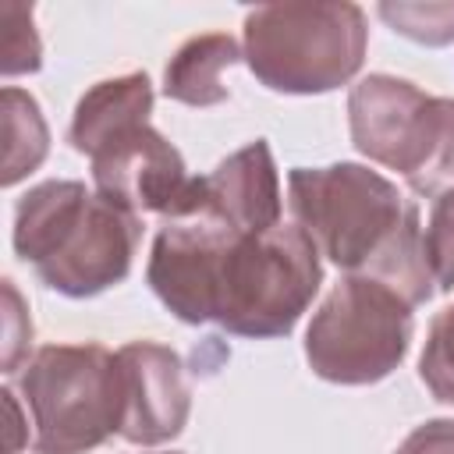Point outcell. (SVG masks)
I'll return each instance as SVG.
<instances>
[{
  "mask_svg": "<svg viewBox=\"0 0 454 454\" xmlns=\"http://www.w3.org/2000/svg\"><path fill=\"white\" fill-rule=\"evenodd\" d=\"M153 82L145 71H128L117 78H103L78 99L67 128V142L82 156H96L103 145L121 138L124 131L149 124L153 114Z\"/></svg>",
  "mask_w": 454,
  "mask_h": 454,
  "instance_id": "8fae6325",
  "label": "cell"
},
{
  "mask_svg": "<svg viewBox=\"0 0 454 454\" xmlns=\"http://www.w3.org/2000/svg\"><path fill=\"white\" fill-rule=\"evenodd\" d=\"M4 404H7V411H11V433H7V454H18L28 440H21V415H18V397H14V390L11 387H4Z\"/></svg>",
  "mask_w": 454,
  "mask_h": 454,
  "instance_id": "ffe728a7",
  "label": "cell"
},
{
  "mask_svg": "<svg viewBox=\"0 0 454 454\" xmlns=\"http://www.w3.org/2000/svg\"><path fill=\"white\" fill-rule=\"evenodd\" d=\"M376 14L397 35H404L419 46H450L454 43V0H426V4L387 0L376 7Z\"/></svg>",
  "mask_w": 454,
  "mask_h": 454,
  "instance_id": "5bb4252c",
  "label": "cell"
},
{
  "mask_svg": "<svg viewBox=\"0 0 454 454\" xmlns=\"http://www.w3.org/2000/svg\"><path fill=\"white\" fill-rule=\"evenodd\" d=\"M323 284L319 248L298 223L238 234L216 266L213 323L234 337H287Z\"/></svg>",
  "mask_w": 454,
  "mask_h": 454,
  "instance_id": "277c9868",
  "label": "cell"
},
{
  "mask_svg": "<svg viewBox=\"0 0 454 454\" xmlns=\"http://www.w3.org/2000/svg\"><path fill=\"white\" fill-rule=\"evenodd\" d=\"M121 365V429L117 436L135 447H160L181 436L192 390L184 362L174 348L156 340H131L117 348Z\"/></svg>",
  "mask_w": 454,
  "mask_h": 454,
  "instance_id": "9c48e42d",
  "label": "cell"
},
{
  "mask_svg": "<svg viewBox=\"0 0 454 454\" xmlns=\"http://www.w3.org/2000/svg\"><path fill=\"white\" fill-rule=\"evenodd\" d=\"M419 380L436 401L454 404V305L436 312V319L429 323L426 348L419 358Z\"/></svg>",
  "mask_w": 454,
  "mask_h": 454,
  "instance_id": "9a60e30c",
  "label": "cell"
},
{
  "mask_svg": "<svg viewBox=\"0 0 454 454\" xmlns=\"http://www.w3.org/2000/svg\"><path fill=\"white\" fill-rule=\"evenodd\" d=\"M32 348V319L14 280H4V372L21 369Z\"/></svg>",
  "mask_w": 454,
  "mask_h": 454,
  "instance_id": "ac0fdd59",
  "label": "cell"
},
{
  "mask_svg": "<svg viewBox=\"0 0 454 454\" xmlns=\"http://www.w3.org/2000/svg\"><path fill=\"white\" fill-rule=\"evenodd\" d=\"M241 64V43L231 32H202L184 39L163 71V96L184 106H220L231 99L223 71Z\"/></svg>",
  "mask_w": 454,
  "mask_h": 454,
  "instance_id": "7c38bea8",
  "label": "cell"
},
{
  "mask_svg": "<svg viewBox=\"0 0 454 454\" xmlns=\"http://www.w3.org/2000/svg\"><path fill=\"white\" fill-rule=\"evenodd\" d=\"M35 454H89L121 429V365L103 344H43L18 380Z\"/></svg>",
  "mask_w": 454,
  "mask_h": 454,
  "instance_id": "8992f818",
  "label": "cell"
},
{
  "mask_svg": "<svg viewBox=\"0 0 454 454\" xmlns=\"http://www.w3.org/2000/svg\"><path fill=\"white\" fill-rule=\"evenodd\" d=\"M351 142L404 177L415 195L454 192V96H429L397 74H365L348 92Z\"/></svg>",
  "mask_w": 454,
  "mask_h": 454,
  "instance_id": "5b68a950",
  "label": "cell"
},
{
  "mask_svg": "<svg viewBox=\"0 0 454 454\" xmlns=\"http://www.w3.org/2000/svg\"><path fill=\"white\" fill-rule=\"evenodd\" d=\"M411 305L380 280L340 277L305 330L309 369L340 387L387 380L411 348Z\"/></svg>",
  "mask_w": 454,
  "mask_h": 454,
  "instance_id": "52a82bcc",
  "label": "cell"
},
{
  "mask_svg": "<svg viewBox=\"0 0 454 454\" xmlns=\"http://www.w3.org/2000/svg\"><path fill=\"white\" fill-rule=\"evenodd\" d=\"M287 206L319 255L344 277L380 280L411 309L433 298L419 206L380 170L348 160L294 167L287 174Z\"/></svg>",
  "mask_w": 454,
  "mask_h": 454,
  "instance_id": "6da1fadb",
  "label": "cell"
},
{
  "mask_svg": "<svg viewBox=\"0 0 454 454\" xmlns=\"http://www.w3.org/2000/svg\"><path fill=\"white\" fill-rule=\"evenodd\" d=\"M0 121H4V174L0 184L14 188L50 153V128L32 92L18 85H4L0 92Z\"/></svg>",
  "mask_w": 454,
  "mask_h": 454,
  "instance_id": "4fadbf2b",
  "label": "cell"
},
{
  "mask_svg": "<svg viewBox=\"0 0 454 454\" xmlns=\"http://www.w3.org/2000/svg\"><path fill=\"white\" fill-rule=\"evenodd\" d=\"M365 46L369 21L358 4H262L245 14L241 64L270 92L323 96L362 71Z\"/></svg>",
  "mask_w": 454,
  "mask_h": 454,
  "instance_id": "3957f363",
  "label": "cell"
},
{
  "mask_svg": "<svg viewBox=\"0 0 454 454\" xmlns=\"http://www.w3.org/2000/svg\"><path fill=\"white\" fill-rule=\"evenodd\" d=\"M422 255L440 291H454V192L433 199L429 223L422 227Z\"/></svg>",
  "mask_w": 454,
  "mask_h": 454,
  "instance_id": "e0dca14e",
  "label": "cell"
},
{
  "mask_svg": "<svg viewBox=\"0 0 454 454\" xmlns=\"http://www.w3.org/2000/svg\"><path fill=\"white\" fill-rule=\"evenodd\" d=\"M0 11H4V46H0L4 78L35 74L43 67V43H39V32H35V21H32V7L7 0Z\"/></svg>",
  "mask_w": 454,
  "mask_h": 454,
  "instance_id": "2e32d148",
  "label": "cell"
},
{
  "mask_svg": "<svg viewBox=\"0 0 454 454\" xmlns=\"http://www.w3.org/2000/svg\"><path fill=\"white\" fill-rule=\"evenodd\" d=\"M199 202L241 234H266L284 223L280 174L270 142L255 138L220 160L213 174L199 177Z\"/></svg>",
  "mask_w": 454,
  "mask_h": 454,
  "instance_id": "30bf717a",
  "label": "cell"
},
{
  "mask_svg": "<svg viewBox=\"0 0 454 454\" xmlns=\"http://www.w3.org/2000/svg\"><path fill=\"white\" fill-rule=\"evenodd\" d=\"M192 174L184 156L153 128L138 124L103 145L92 156V184L103 199L131 209V213H156L160 220L170 216L192 192Z\"/></svg>",
  "mask_w": 454,
  "mask_h": 454,
  "instance_id": "ba28073f",
  "label": "cell"
},
{
  "mask_svg": "<svg viewBox=\"0 0 454 454\" xmlns=\"http://www.w3.org/2000/svg\"><path fill=\"white\" fill-rule=\"evenodd\" d=\"M149 454H177V450H149Z\"/></svg>",
  "mask_w": 454,
  "mask_h": 454,
  "instance_id": "44dd1931",
  "label": "cell"
},
{
  "mask_svg": "<svg viewBox=\"0 0 454 454\" xmlns=\"http://www.w3.org/2000/svg\"><path fill=\"white\" fill-rule=\"evenodd\" d=\"M138 241L142 216L82 181H43L14 206V255L64 298H96L117 287L131 273Z\"/></svg>",
  "mask_w": 454,
  "mask_h": 454,
  "instance_id": "7a4b0ae2",
  "label": "cell"
},
{
  "mask_svg": "<svg viewBox=\"0 0 454 454\" xmlns=\"http://www.w3.org/2000/svg\"><path fill=\"white\" fill-rule=\"evenodd\" d=\"M394 454H454V419H429L415 426Z\"/></svg>",
  "mask_w": 454,
  "mask_h": 454,
  "instance_id": "d6986e66",
  "label": "cell"
}]
</instances>
